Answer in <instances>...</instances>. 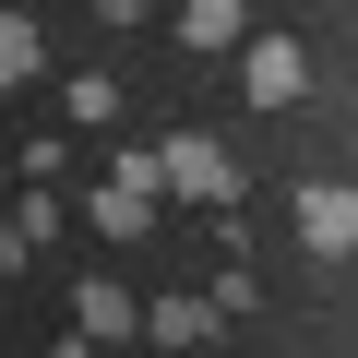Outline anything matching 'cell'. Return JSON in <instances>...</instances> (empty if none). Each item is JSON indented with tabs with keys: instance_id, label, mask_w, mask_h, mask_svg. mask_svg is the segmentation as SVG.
<instances>
[{
	"instance_id": "obj_1",
	"label": "cell",
	"mask_w": 358,
	"mask_h": 358,
	"mask_svg": "<svg viewBox=\"0 0 358 358\" xmlns=\"http://www.w3.org/2000/svg\"><path fill=\"white\" fill-rule=\"evenodd\" d=\"M299 84H310V48L299 36H239V96L251 108H299Z\"/></svg>"
},
{
	"instance_id": "obj_8",
	"label": "cell",
	"mask_w": 358,
	"mask_h": 358,
	"mask_svg": "<svg viewBox=\"0 0 358 358\" xmlns=\"http://www.w3.org/2000/svg\"><path fill=\"white\" fill-rule=\"evenodd\" d=\"M143 322H155L167 346H203V334H215V310H203V299H167V310H143Z\"/></svg>"
},
{
	"instance_id": "obj_9",
	"label": "cell",
	"mask_w": 358,
	"mask_h": 358,
	"mask_svg": "<svg viewBox=\"0 0 358 358\" xmlns=\"http://www.w3.org/2000/svg\"><path fill=\"white\" fill-rule=\"evenodd\" d=\"M84 13H96V24H143V0H84Z\"/></svg>"
},
{
	"instance_id": "obj_2",
	"label": "cell",
	"mask_w": 358,
	"mask_h": 358,
	"mask_svg": "<svg viewBox=\"0 0 358 358\" xmlns=\"http://www.w3.org/2000/svg\"><path fill=\"white\" fill-rule=\"evenodd\" d=\"M155 179H167L179 203H227V192H239V167H227V143H203V131H167Z\"/></svg>"
},
{
	"instance_id": "obj_6",
	"label": "cell",
	"mask_w": 358,
	"mask_h": 358,
	"mask_svg": "<svg viewBox=\"0 0 358 358\" xmlns=\"http://www.w3.org/2000/svg\"><path fill=\"white\" fill-rule=\"evenodd\" d=\"M251 36V0H179V48H239Z\"/></svg>"
},
{
	"instance_id": "obj_5",
	"label": "cell",
	"mask_w": 358,
	"mask_h": 358,
	"mask_svg": "<svg viewBox=\"0 0 358 358\" xmlns=\"http://www.w3.org/2000/svg\"><path fill=\"white\" fill-rule=\"evenodd\" d=\"M131 322H143V299H131L120 275H84V287H72V334H96V346H120Z\"/></svg>"
},
{
	"instance_id": "obj_11",
	"label": "cell",
	"mask_w": 358,
	"mask_h": 358,
	"mask_svg": "<svg viewBox=\"0 0 358 358\" xmlns=\"http://www.w3.org/2000/svg\"><path fill=\"white\" fill-rule=\"evenodd\" d=\"M346 143H358V120H346Z\"/></svg>"
},
{
	"instance_id": "obj_7",
	"label": "cell",
	"mask_w": 358,
	"mask_h": 358,
	"mask_svg": "<svg viewBox=\"0 0 358 358\" xmlns=\"http://www.w3.org/2000/svg\"><path fill=\"white\" fill-rule=\"evenodd\" d=\"M36 60H48L36 13H0V96H13V84H36Z\"/></svg>"
},
{
	"instance_id": "obj_4",
	"label": "cell",
	"mask_w": 358,
	"mask_h": 358,
	"mask_svg": "<svg viewBox=\"0 0 358 358\" xmlns=\"http://www.w3.org/2000/svg\"><path fill=\"white\" fill-rule=\"evenodd\" d=\"M155 192H167V179H155V167H120V179H108V192H96L84 215H96L108 239H143V227H155Z\"/></svg>"
},
{
	"instance_id": "obj_3",
	"label": "cell",
	"mask_w": 358,
	"mask_h": 358,
	"mask_svg": "<svg viewBox=\"0 0 358 358\" xmlns=\"http://www.w3.org/2000/svg\"><path fill=\"white\" fill-rule=\"evenodd\" d=\"M299 239L322 263H358V192H346V179H310V192H299Z\"/></svg>"
},
{
	"instance_id": "obj_10",
	"label": "cell",
	"mask_w": 358,
	"mask_h": 358,
	"mask_svg": "<svg viewBox=\"0 0 358 358\" xmlns=\"http://www.w3.org/2000/svg\"><path fill=\"white\" fill-rule=\"evenodd\" d=\"M60 358H96V334H72V346H60Z\"/></svg>"
}]
</instances>
